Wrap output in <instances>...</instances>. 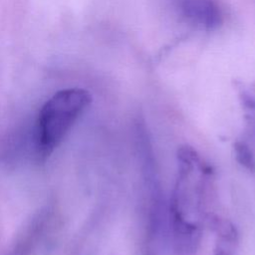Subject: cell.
I'll return each instance as SVG.
<instances>
[{
    "label": "cell",
    "mask_w": 255,
    "mask_h": 255,
    "mask_svg": "<svg viewBox=\"0 0 255 255\" xmlns=\"http://www.w3.org/2000/svg\"><path fill=\"white\" fill-rule=\"evenodd\" d=\"M91 102L87 90L69 88L58 91L42 106L37 121V148L41 156L54 151Z\"/></svg>",
    "instance_id": "cell-1"
},
{
    "label": "cell",
    "mask_w": 255,
    "mask_h": 255,
    "mask_svg": "<svg viewBox=\"0 0 255 255\" xmlns=\"http://www.w3.org/2000/svg\"><path fill=\"white\" fill-rule=\"evenodd\" d=\"M237 162L249 171H255V157L250 147L242 141H237L233 145Z\"/></svg>",
    "instance_id": "cell-3"
},
{
    "label": "cell",
    "mask_w": 255,
    "mask_h": 255,
    "mask_svg": "<svg viewBox=\"0 0 255 255\" xmlns=\"http://www.w3.org/2000/svg\"><path fill=\"white\" fill-rule=\"evenodd\" d=\"M180 10L191 23L206 30H215L222 24V14L214 0H182Z\"/></svg>",
    "instance_id": "cell-2"
}]
</instances>
